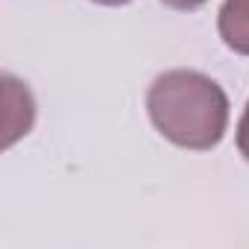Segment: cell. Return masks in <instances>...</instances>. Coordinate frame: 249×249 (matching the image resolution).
Masks as SVG:
<instances>
[{"mask_svg": "<svg viewBox=\"0 0 249 249\" xmlns=\"http://www.w3.org/2000/svg\"><path fill=\"white\" fill-rule=\"evenodd\" d=\"M153 126L176 147L211 150L229 126V100L223 88L199 71H167L147 91Z\"/></svg>", "mask_w": 249, "mask_h": 249, "instance_id": "cell-1", "label": "cell"}, {"mask_svg": "<svg viewBox=\"0 0 249 249\" xmlns=\"http://www.w3.org/2000/svg\"><path fill=\"white\" fill-rule=\"evenodd\" d=\"M33 120H36V103L27 82L6 73L3 76V147L6 150L33 129Z\"/></svg>", "mask_w": 249, "mask_h": 249, "instance_id": "cell-2", "label": "cell"}, {"mask_svg": "<svg viewBox=\"0 0 249 249\" xmlns=\"http://www.w3.org/2000/svg\"><path fill=\"white\" fill-rule=\"evenodd\" d=\"M217 30L229 50L249 56V0H226L220 6Z\"/></svg>", "mask_w": 249, "mask_h": 249, "instance_id": "cell-3", "label": "cell"}, {"mask_svg": "<svg viewBox=\"0 0 249 249\" xmlns=\"http://www.w3.org/2000/svg\"><path fill=\"white\" fill-rule=\"evenodd\" d=\"M237 150L249 161V103H246V108L240 114V123H237Z\"/></svg>", "mask_w": 249, "mask_h": 249, "instance_id": "cell-4", "label": "cell"}, {"mask_svg": "<svg viewBox=\"0 0 249 249\" xmlns=\"http://www.w3.org/2000/svg\"><path fill=\"white\" fill-rule=\"evenodd\" d=\"M161 3L170 9H179V12H191V9H199L205 0H161Z\"/></svg>", "mask_w": 249, "mask_h": 249, "instance_id": "cell-5", "label": "cell"}, {"mask_svg": "<svg viewBox=\"0 0 249 249\" xmlns=\"http://www.w3.org/2000/svg\"><path fill=\"white\" fill-rule=\"evenodd\" d=\"M94 3H103V6H123V3H129V0H94Z\"/></svg>", "mask_w": 249, "mask_h": 249, "instance_id": "cell-6", "label": "cell"}]
</instances>
